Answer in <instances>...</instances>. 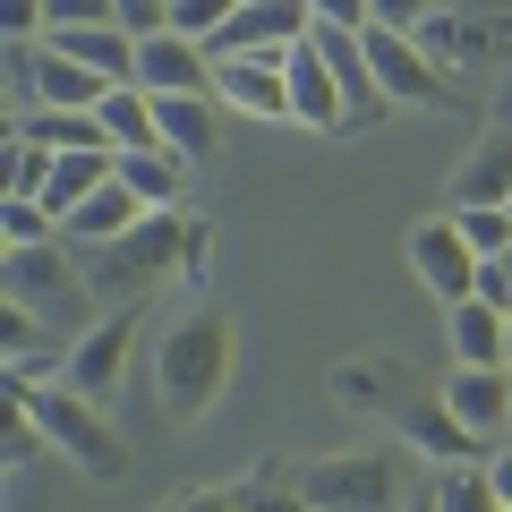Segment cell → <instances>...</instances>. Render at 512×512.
<instances>
[{"label":"cell","instance_id":"cell-1","mask_svg":"<svg viewBox=\"0 0 512 512\" xmlns=\"http://www.w3.org/2000/svg\"><path fill=\"white\" fill-rule=\"evenodd\" d=\"M231 384V316L222 308H188L180 325H163L154 342V393H163L171 427H197Z\"/></svg>","mask_w":512,"mask_h":512},{"label":"cell","instance_id":"cell-2","mask_svg":"<svg viewBox=\"0 0 512 512\" xmlns=\"http://www.w3.org/2000/svg\"><path fill=\"white\" fill-rule=\"evenodd\" d=\"M9 402H26V410H35V427L52 436V453L69 461L77 478L111 487V478L128 470V444H120V427H111V419H103V402H86L77 384H35V393H9Z\"/></svg>","mask_w":512,"mask_h":512},{"label":"cell","instance_id":"cell-3","mask_svg":"<svg viewBox=\"0 0 512 512\" xmlns=\"http://www.w3.org/2000/svg\"><path fill=\"white\" fill-rule=\"evenodd\" d=\"M299 487L316 512H402L419 478H402V453H384V444H350V453L299 461Z\"/></svg>","mask_w":512,"mask_h":512},{"label":"cell","instance_id":"cell-4","mask_svg":"<svg viewBox=\"0 0 512 512\" xmlns=\"http://www.w3.org/2000/svg\"><path fill=\"white\" fill-rule=\"evenodd\" d=\"M180 239H188L180 205H163V214H146L137 231L103 239V248H94V291H111V308H146L154 282L180 274Z\"/></svg>","mask_w":512,"mask_h":512},{"label":"cell","instance_id":"cell-5","mask_svg":"<svg viewBox=\"0 0 512 512\" xmlns=\"http://www.w3.org/2000/svg\"><path fill=\"white\" fill-rule=\"evenodd\" d=\"M60 248H69V239H43V248H0V299H26L35 316L86 333L77 316H86V291H94V282L69 274V256H60Z\"/></svg>","mask_w":512,"mask_h":512},{"label":"cell","instance_id":"cell-6","mask_svg":"<svg viewBox=\"0 0 512 512\" xmlns=\"http://www.w3.org/2000/svg\"><path fill=\"white\" fill-rule=\"evenodd\" d=\"M367 69H376V86L393 94V111H453L444 60L427 52L419 35H402V26H367Z\"/></svg>","mask_w":512,"mask_h":512},{"label":"cell","instance_id":"cell-7","mask_svg":"<svg viewBox=\"0 0 512 512\" xmlns=\"http://www.w3.org/2000/svg\"><path fill=\"white\" fill-rule=\"evenodd\" d=\"M478 265H487V256H478L470 239H461V222H453V214H427V222H410V274H419L427 291L444 299V308L478 291Z\"/></svg>","mask_w":512,"mask_h":512},{"label":"cell","instance_id":"cell-8","mask_svg":"<svg viewBox=\"0 0 512 512\" xmlns=\"http://www.w3.org/2000/svg\"><path fill=\"white\" fill-rule=\"evenodd\" d=\"M214 94L248 120H291V52H214Z\"/></svg>","mask_w":512,"mask_h":512},{"label":"cell","instance_id":"cell-9","mask_svg":"<svg viewBox=\"0 0 512 512\" xmlns=\"http://www.w3.org/2000/svg\"><path fill=\"white\" fill-rule=\"evenodd\" d=\"M128 342H137V308L94 316V325L69 342V384L86 393V402H111V393H120V376H128Z\"/></svg>","mask_w":512,"mask_h":512},{"label":"cell","instance_id":"cell-10","mask_svg":"<svg viewBox=\"0 0 512 512\" xmlns=\"http://www.w3.org/2000/svg\"><path fill=\"white\" fill-rule=\"evenodd\" d=\"M128 86H146V94H214V52H205L197 35H180V26L137 35V77H128Z\"/></svg>","mask_w":512,"mask_h":512},{"label":"cell","instance_id":"cell-11","mask_svg":"<svg viewBox=\"0 0 512 512\" xmlns=\"http://www.w3.org/2000/svg\"><path fill=\"white\" fill-rule=\"evenodd\" d=\"M393 427H402V444L427 461V470H461V461H487V444L461 427V410L444 402V393H436V402H419V393H410V402L393 410Z\"/></svg>","mask_w":512,"mask_h":512},{"label":"cell","instance_id":"cell-12","mask_svg":"<svg viewBox=\"0 0 512 512\" xmlns=\"http://www.w3.org/2000/svg\"><path fill=\"white\" fill-rule=\"evenodd\" d=\"M291 120L316 128V137H350V94L316 43H291Z\"/></svg>","mask_w":512,"mask_h":512},{"label":"cell","instance_id":"cell-13","mask_svg":"<svg viewBox=\"0 0 512 512\" xmlns=\"http://www.w3.org/2000/svg\"><path fill=\"white\" fill-rule=\"evenodd\" d=\"M444 402H453L461 427L495 453V444L512 436V367H453V376H444Z\"/></svg>","mask_w":512,"mask_h":512},{"label":"cell","instance_id":"cell-14","mask_svg":"<svg viewBox=\"0 0 512 512\" xmlns=\"http://www.w3.org/2000/svg\"><path fill=\"white\" fill-rule=\"evenodd\" d=\"M154 205L137 197V188L128 180H103L94 188L86 205H69V222H60V239H77V248H103V239H120V231H137V222H146Z\"/></svg>","mask_w":512,"mask_h":512},{"label":"cell","instance_id":"cell-15","mask_svg":"<svg viewBox=\"0 0 512 512\" xmlns=\"http://www.w3.org/2000/svg\"><path fill=\"white\" fill-rule=\"evenodd\" d=\"M111 77L86 69V60H69L60 43H43V69H35V111H103Z\"/></svg>","mask_w":512,"mask_h":512},{"label":"cell","instance_id":"cell-16","mask_svg":"<svg viewBox=\"0 0 512 512\" xmlns=\"http://www.w3.org/2000/svg\"><path fill=\"white\" fill-rule=\"evenodd\" d=\"M453 205H512V128H487L453 171Z\"/></svg>","mask_w":512,"mask_h":512},{"label":"cell","instance_id":"cell-17","mask_svg":"<svg viewBox=\"0 0 512 512\" xmlns=\"http://www.w3.org/2000/svg\"><path fill=\"white\" fill-rule=\"evenodd\" d=\"M154 103H163V146H180L188 163H214L222 154V120H214L222 94H154Z\"/></svg>","mask_w":512,"mask_h":512},{"label":"cell","instance_id":"cell-18","mask_svg":"<svg viewBox=\"0 0 512 512\" xmlns=\"http://www.w3.org/2000/svg\"><path fill=\"white\" fill-rule=\"evenodd\" d=\"M120 180L137 188V197L163 214V205H180L188 197V180H197V163H188L180 146H137V154H120Z\"/></svg>","mask_w":512,"mask_h":512},{"label":"cell","instance_id":"cell-19","mask_svg":"<svg viewBox=\"0 0 512 512\" xmlns=\"http://www.w3.org/2000/svg\"><path fill=\"white\" fill-rule=\"evenodd\" d=\"M444 333H453V359L461 367H504V308H487V299H453V308H444Z\"/></svg>","mask_w":512,"mask_h":512},{"label":"cell","instance_id":"cell-20","mask_svg":"<svg viewBox=\"0 0 512 512\" xmlns=\"http://www.w3.org/2000/svg\"><path fill=\"white\" fill-rule=\"evenodd\" d=\"M43 43H60L69 60L103 69L111 86H128V77H137V35H128V26H69V35H43Z\"/></svg>","mask_w":512,"mask_h":512},{"label":"cell","instance_id":"cell-21","mask_svg":"<svg viewBox=\"0 0 512 512\" xmlns=\"http://www.w3.org/2000/svg\"><path fill=\"white\" fill-rule=\"evenodd\" d=\"M103 128H111V146H120V154L163 146V103H154L146 86H111L103 94Z\"/></svg>","mask_w":512,"mask_h":512},{"label":"cell","instance_id":"cell-22","mask_svg":"<svg viewBox=\"0 0 512 512\" xmlns=\"http://www.w3.org/2000/svg\"><path fill=\"white\" fill-rule=\"evenodd\" d=\"M239 512H316V504H308V487H299L291 461H256L248 487H239Z\"/></svg>","mask_w":512,"mask_h":512},{"label":"cell","instance_id":"cell-23","mask_svg":"<svg viewBox=\"0 0 512 512\" xmlns=\"http://www.w3.org/2000/svg\"><path fill=\"white\" fill-rule=\"evenodd\" d=\"M333 393H342V402H384V410H402V402H410V393H402V367H393V359L333 367Z\"/></svg>","mask_w":512,"mask_h":512},{"label":"cell","instance_id":"cell-24","mask_svg":"<svg viewBox=\"0 0 512 512\" xmlns=\"http://www.w3.org/2000/svg\"><path fill=\"white\" fill-rule=\"evenodd\" d=\"M60 239V214L43 197H0V248H43Z\"/></svg>","mask_w":512,"mask_h":512},{"label":"cell","instance_id":"cell-25","mask_svg":"<svg viewBox=\"0 0 512 512\" xmlns=\"http://www.w3.org/2000/svg\"><path fill=\"white\" fill-rule=\"evenodd\" d=\"M453 222H461V239H470L478 256L512 248V205H453Z\"/></svg>","mask_w":512,"mask_h":512},{"label":"cell","instance_id":"cell-26","mask_svg":"<svg viewBox=\"0 0 512 512\" xmlns=\"http://www.w3.org/2000/svg\"><path fill=\"white\" fill-rule=\"evenodd\" d=\"M43 188H52V146L9 137V197H43Z\"/></svg>","mask_w":512,"mask_h":512},{"label":"cell","instance_id":"cell-27","mask_svg":"<svg viewBox=\"0 0 512 512\" xmlns=\"http://www.w3.org/2000/svg\"><path fill=\"white\" fill-rule=\"evenodd\" d=\"M52 333H43V316L26 308V299H0V359H26V350H43Z\"/></svg>","mask_w":512,"mask_h":512},{"label":"cell","instance_id":"cell-28","mask_svg":"<svg viewBox=\"0 0 512 512\" xmlns=\"http://www.w3.org/2000/svg\"><path fill=\"white\" fill-rule=\"evenodd\" d=\"M69 26H120V0H43V35H69Z\"/></svg>","mask_w":512,"mask_h":512},{"label":"cell","instance_id":"cell-29","mask_svg":"<svg viewBox=\"0 0 512 512\" xmlns=\"http://www.w3.org/2000/svg\"><path fill=\"white\" fill-rule=\"evenodd\" d=\"M231 9H239V0H171V26L197 35V43H214L222 26H231Z\"/></svg>","mask_w":512,"mask_h":512},{"label":"cell","instance_id":"cell-30","mask_svg":"<svg viewBox=\"0 0 512 512\" xmlns=\"http://www.w3.org/2000/svg\"><path fill=\"white\" fill-rule=\"evenodd\" d=\"M205 274H214V222H197V214H188V239H180V274H171V282L205 291Z\"/></svg>","mask_w":512,"mask_h":512},{"label":"cell","instance_id":"cell-31","mask_svg":"<svg viewBox=\"0 0 512 512\" xmlns=\"http://www.w3.org/2000/svg\"><path fill=\"white\" fill-rule=\"evenodd\" d=\"M367 9H376V26H402V35H419L436 18V0H367Z\"/></svg>","mask_w":512,"mask_h":512},{"label":"cell","instance_id":"cell-32","mask_svg":"<svg viewBox=\"0 0 512 512\" xmlns=\"http://www.w3.org/2000/svg\"><path fill=\"white\" fill-rule=\"evenodd\" d=\"M316 9V26H350V35H367V26H376V9H367V0H308Z\"/></svg>","mask_w":512,"mask_h":512},{"label":"cell","instance_id":"cell-33","mask_svg":"<svg viewBox=\"0 0 512 512\" xmlns=\"http://www.w3.org/2000/svg\"><path fill=\"white\" fill-rule=\"evenodd\" d=\"M120 26H128V35H163V26H171V0H120Z\"/></svg>","mask_w":512,"mask_h":512},{"label":"cell","instance_id":"cell-34","mask_svg":"<svg viewBox=\"0 0 512 512\" xmlns=\"http://www.w3.org/2000/svg\"><path fill=\"white\" fill-rule=\"evenodd\" d=\"M163 512H239V487H188V495H171Z\"/></svg>","mask_w":512,"mask_h":512},{"label":"cell","instance_id":"cell-35","mask_svg":"<svg viewBox=\"0 0 512 512\" xmlns=\"http://www.w3.org/2000/svg\"><path fill=\"white\" fill-rule=\"evenodd\" d=\"M0 35H43V0H0Z\"/></svg>","mask_w":512,"mask_h":512},{"label":"cell","instance_id":"cell-36","mask_svg":"<svg viewBox=\"0 0 512 512\" xmlns=\"http://www.w3.org/2000/svg\"><path fill=\"white\" fill-rule=\"evenodd\" d=\"M487 478H495V495H504V504H512V436H504V444H495V453H487Z\"/></svg>","mask_w":512,"mask_h":512},{"label":"cell","instance_id":"cell-37","mask_svg":"<svg viewBox=\"0 0 512 512\" xmlns=\"http://www.w3.org/2000/svg\"><path fill=\"white\" fill-rule=\"evenodd\" d=\"M402 512H444V495H436V478H419V487H410V504Z\"/></svg>","mask_w":512,"mask_h":512},{"label":"cell","instance_id":"cell-38","mask_svg":"<svg viewBox=\"0 0 512 512\" xmlns=\"http://www.w3.org/2000/svg\"><path fill=\"white\" fill-rule=\"evenodd\" d=\"M504 367H512V316H504Z\"/></svg>","mask_w":512,"mask_h":512},{"label":"cell","instance_id":"cell-39","mask_svg":"<svg viewBox=\"0 0 512 512\" xmlns=\"http://www.w3.org/2000/svg\"><path fill=\"white\" fill-rule=\"evenodd\" d=\"M504 274H512V248H504Z\"/></svg>","mask_w":512,"mask_h":512}]
</instances>
